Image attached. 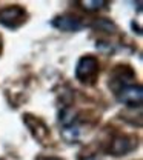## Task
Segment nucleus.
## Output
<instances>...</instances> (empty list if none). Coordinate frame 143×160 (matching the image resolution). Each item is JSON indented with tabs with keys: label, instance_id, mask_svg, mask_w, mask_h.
<instances>
[{
	"label": "nucleus",
	"instance_id": "7",
	"mask_svg": "<svg viewBox=\"0 0 143 160\" xmlns=\"http://www.w3.org/2000/svg\"><path fill=\"white\" fill-rule=\"evenodd\" d=\"M60 134L68 143H76L79 140V137H80V128H79L77 123H72V125H68V126H62Z\"/></svg>",
	"mask_w": 143,
	"mask_h": 160
},
{
	"label": "nucleus",
	"instance_id": "9",
	"mask_svg": "<svg viewBox=\"0 0 143 160\" xmlns=\"http://www.w3.org/2000/svg\"><path fill=\"white\" fill-rule=\"evenodd\" d=\"M96 26H97L99 29H102V31H106V32H114V29H116V25L106 19L99 20V22L96 23Z\"/></svg>",
	"mask_w": 143,
	"mask_h": 160
},
{
	"label": "nucleus",
	"instance_id": "5",
	"mask_svg": "<svg viewBox=\"0 0 143 160\" xmlns=\"http://www.w3.org/2000/svg\"><path fill=\"white\" fill-rule=\"evenodd\" d=\"M51 25L59 31H65V32H77L83 28L82 20L74 16H59L51 22Z\"/></svg>",
	"mask_w": 143,
	"mask_h": 160
},
{
	"label": "nucleus",
	"instance_id": "4",
	"mask_svg": "<svg viewBox=\"0 0 143 160\" xmlns=\"http://www.w3.org/2000/svg\"><path fill=\"white\" fill-rule=\"evenodd\" d=\"M23 122H25L26 126L29 128V131H31V134L34 136V139H37L40 143H46V140L49 137V131H48L46 125H45L40 119L26 114V116H23Z\"/></svg>",
	"mask_w": 143,
	"mask_h": 160
},
{
	"label": "nucleus",
	"instance_id": "3",
	"mask_svg": "<svg viewBox=\"0 0 143 160\" xmlns=\"http://www.w3.org/2000/svg\"><path fill=\"white\" fill-rule=\"evenodd\" d=\"M25 20H26V11L19 5L6 6L0 11V23L6 28L16 29L25 23Z\"/></svg>",
	"mask_w": 143,
	"mask_h": 160
},
{
	"label": "nucleus",
	"instance_id": "8",
	"mask_svg": "<svg viewBox=\"0 0 143 160\" xmlns=\"http://www.w3.org/2000/svg\"><path fill=\"white\" fill-rule=\"evenodd\" d=\"M77 5H80V8L88 12H96V11L103 9L108 5V2H105V0H80V2H77Z\"/></svg>",
	"mask_w": 143,
	"mask_h": 160
},
{
	"label": "nucleus",
	"instance_id": "10",
	"mask_svg": "<svg viewBox=\"0 0 143 160\" xmlns=\"http://www.w3.org/2000/svg\"><path fill=\"white\" fill-rule=\"evenodd\" d=\"M37 160H62V159H57V157H40Z\"/></svg>",
	"mask_w": 143,
	"mask_h": 160
},
{
	"label": "nucleus",
	"instance_id": "6",
	"mask_svg": "<svg viewBox=\"0 0 143 160\" xmlns=\"http://www.w3.org/2000/svg\"><path fill=\"white\" fill-rule=\"evenodd\" d=\"M136 148V142L128 136H117L111 140L109 152L112 156H125Z\"/></svg>",
	"mask_w": 143,
	"mask_h": 160
},
{
	"label": "nucleus",
	"instance_id": "2",
	"mask_svg": "<svg viewBox=\"0 0 143 160\" xmlns=\"http://www.w3.org/2000/svg\"><path fill=\"white\" fill-rule=\"evenodd\" d=\"M116 97L122 105L128 108H140L143 100V89L140 85L129 83L116 91Z\"/></svg>",
	"mask_w": 143,
	"mask_h": 160
},
{
	"label": "nucleus",
	"instance_id": "1",
	"mask_svg": "<svg viewBox=\"0 0 143 160\" xmlns=\"http://www.w3.org/2000/svg\"><path fill=\"white\" fill-rule=\"evenodd\" d=\"M100 71V63L94 56H83L76 65V77L82 83H92Z\"/></svg>",
	"mask_w": 143,
	"mask_h": 160
}]
</instances>
